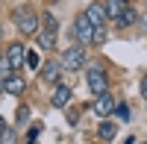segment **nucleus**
Wrapping results in <instances>:
<instances>
[{
  "label": "nucleus",
  "instance_id": "nucleus-1",
  "mask_svg": "<svg viewBox=\"0 0 147 144\" xmlns=\"http://www.w3.org/2000/svg\"><path fill=\"white\" fill-rule=\"evenodd\" d=\"M15 27H18V32L24 35V38L38 35V30H41V15H38L32 6H21V9L15 12Z\"/></svg>",
  "mask_w": 147,
  "mask_h": 144
},
{
  "label": "nucleus",
  "instance_id": "nucleus-2",
  "mask_svg": "<svg viewBox=\"0 0 147 144\" xmlns=\"http://www.w3.org/2000/svg\"><path fill=\"white\" fill-rule=\"evenodd\" d=\"M3 65H9L15 74L27 65V47H24V41H9V47L3 50Z\"/></svg>",
  "mask_w": 147,
  "mask_h": 144
},
{
  "label": "nucleus",
  "instance_id": "nucleus-3",
  "mask_svg": "<svg viewBox=\"0 0 147 144\" xmlns=\"http://www.w3.org/2000/svg\"><path fill=\"white\" fill-rule=\"evenodd\" d=\"M85 82H88V88H91L94 97H97V94H103V91H109V74H106V68L91 65L88 71H85Z\"/></svg>",
  "mask_w": 147,
  "mask_h": 144
},
{
  "label": "nucleus",
  "instance_id": "nucleus-4",
  "mask_svg": "<svg viewBox=\"0 0 147 144\" xmlns=\"http://www.w3.org/2000/svg\"><path fill=\"white\" fill-rule=\"evenodd\" d=\"M115 106H118V97H115L112 91H103V94H97V97H94L91 109H94V115L100 118V121H106V118L115 112Z\"/></svg>",
  "mask_w": 147,
  "mask_h": 144
},
{
  "label": "nucleus",
  "instance_id": "nucleus-5",
  "mask_svg": "<svg viewBox=\"0 0 147 144\" xmlns=\"http://www.w3.org/2000/svg\"><path fill=\"white\" fill-rule=\"evenodd\" d=\"M62 68L65 71L85 68V50H82V44H74V47H68V50H62Z\"/></svg>",
  "mask_w": 147,
  "mask_h": 144
},
{
  "label": "nucleus",
  "instance_id": "nucleus-6",
  "mask_svg": "<svg viewBox=\"0 0 147 144\" xmlns=\"http://www.w3.org/2000/svg\"><path fill=\"white\" fill-rule=\"evenodd\" d=\"M91 35H94L91 21L85 18V12H80V15H77V21H74V38H77V41L85 47V44H91Z\"/></svg>",
  "mask_w": 147,
  "mask_h": 144
},
{
  "label": "nucleus",
  "instance_id": "nucleus-7",
  "mask_svg": "<svg viewBox=\"0 0 147 144\" xmlns=\"http://www.w3.org/2000/svg\"><path fill=\"white\" fill-rule=\"evenodd\" d=\"M41 82L56 88L59 82H62V62H44L41 65Z\"/></svg>",
  "mask_w": 147,
  "mask_h": 144
},
{
  "label": "nucleus",
  "instance_id": "nucleus-8",
  "mask_svg": "<svg viewBox=\"0 0 147 144\" xmlns=\"http://www.w3.org/2000/svg\"><path fill=\"white\" fill-rule=\"evenodd\" d=\"M71 97H74L71 85H65V82H59V85L53 88V94H50V106H53V109H65V106L71 103Z\"/></svg>",
  "mask_w": 147,
  "mask_h": 144
},
{
  "label": "nucleus",
  "instance_id": "nucleus-9",
  "mask_svg": "<svg viewBox=\"0 0 147 144\" xmlns=\"http://www.w3.org/2000/svg\"><path fill=\"white\" fill-rule=\"evenodd\" d=\"M85 18L91 21V27H106V21H109L106 6H103V3H91L88 9H85Z\"/></svg>",
  "mask_w": 147,
  "mask_h": 144
},
{
  "label": "nucleus",
  "instance_id": "nucleus-10",
  "mask_svg": "<svg viewBox=\"0 0 147 144\" xmlns=\"http://www.w3.org/2000/svg\"><path fill=\"white\" fill-rule=\"evenodd\" d=\"M3 91H6V94H12V97H18V94L27 91V79H24L21 74H12V77L3 82Z\"/></svg>",
  "mask_w": 147,
  "mask_h": 144
},
{
  "label": "nucleus",
  "instance_id": "nucleus-11",
  "mask_svg": "<svg viewBox=\"0 0 147 144\" xmlns=\"http://www.w3.org/2000/svg\"><path fill=\"white\" fill-rule=\"evenodd\" d=\"M103 6H106V15H109V18L121 21V18H124V12L129 9V0H103Z\"/></svg>",
  "mask_w": 147,
  "mask_h": 144
},
{
  "label": "nucleus",
  "instance_id": "nucleus-12",
  "mask_svg": "<svg viewBox=\"0 0 147 144\" xmlns=\"http://www.w3.org/2000/svg\"><path fill=\"white\" fill-rule=\"evenodd\" d=\"M41 30H44V32L59 35V21H56V15H53V12H41Z\"/></svg>",
  "mask_w": 147,
  "mask_h": 144
},
{
  "label": "nucleus",
  "instance_id": "nucleus-13",
  "mask_svg": "<svg viewBox=\"0 0 147 144\" xmlns=\"http://www.w3.org/2000/svg\"><path fill=\"white\" fill-rule=\"evenodd\" d=\"M35 38H38V47H41V50H56V38H59V35L38 30V35H35Z\"/></svg>",
  "mask_w": 147,
  "mask_h": 144
},
{
  "label": "nucleus",
  "instance_id": "nucleus-14",
  "mask_svg": "<svg viewBox=\"0 0 147 144\" xmlns=\"http://www.w3.org/2000/svg\"><path fill=\"white\" fill-rule=\"evenodd\" d=\"M97 135H100L103 141H112V138H115V124L106 118V121H103L100 127H97Z\"/></svg>",
  "mask_w": 147,
  "mask_h": 144
},
{
  "label": "nucleus",
  "instance_id": "nucleus-15",
  "mask_svg": "<svg viewBox=\"0 0 147 144\" xmlns=\"http://www.w3.org/2000/svg\"><path fill=\"white\" fill-rule=\"evenodd\" d=\"M112 115L118 118V121H129V115H132V112H129V106H127V103H118Z\"/></svg>",
  "mask_w": 147,
  "mask_h": 144
},
{
  "label": "nucleus",
  "instance_id": "nucleus-16",
  "mask_svg": "<svg viewBox=\"0 0 147 144\" xmlns=\"http://www.w3.org/2000/svg\"><path fill=\"white\" fill-rule=\"evenodd\" d=\"M27 68H30V71H38V68H41V59H38L35 50H27Z\"/></svg>",
  "mask_w": 147,
  "mask_h": 144
},
{
  "label": "nucleus",
  "instance_id": "nucleus-17",
  "mask_svg": "<svg viewBox=\"0 0 147 144\" xmlns=\"http://www.w3.org/2000/svg\"><path fill=\"white\" fill-rule=\"evenodd\" d=\"M136 21H138V15H136V9H132V6H129V9L124 12V18H121L118 24H121V27H129V24H136Z\"/></svg>",
  "mask_w": 147,
  "mask_h": 144
},
{
  "label": "nucleus",
  "instance_id": "nucleus-18",
  "mask_svg": "<svg viewBox=\"0 0 147 144\" xmlns=\"http://www.w3.org/2000/svg\"><path fill=\"white\" fill-rule=\"evenodd\" d=\"M106 41V27H94V35H91V44H103Z\"/></svg>",
  "mask_w": 147,
  "mask_h": 144
},
{
  "label": "nucleus",
  "instance_id": "nucleus-19",
  "mask_svg": "<svg viewBox=\"0 0 147 144\" xmlns=\"http://www.w3.org/2000/svg\"><path fill=\"white\" fill-rule=\"evenodd\" d=\"M3 144H15V133H12V129L3 133Z\"/></svg>",
  "mask_w": 147,
  "mask_h": 144
},
{
  "label": "nucleus",
  "instance_id": "nucleus-20",
  "mask_svg": "<svg viewBox=\"0 0 147 144\" xmlns=\"http://www.w3.org/2000/svg\"><path fill=\"white\" fill-rule=\"evenodd\" d=\"M138 88H141V97H144V100H147V74H144V77H141V85H138Z\"/></svg>",
  "mask_w": 147,
  "mask_h": 144
},
{
  "label": "nucleus",
  "instance_id": "nucleus-21",
  "mask_svg": "<svg viewBox=\"0 0 147 144\" xmlns=\"http://www.w3.org/2000/svg\"><path fill=\"white\" fill-rule=\"evenodd\" d=\"M6 129H9V124H6V118H3V115H0V135H3V133H6Z\"/></svg>",
  "mask_w": 147,
  "mask_h": 144
},
{
  "label": "nucleus",
  "instance_id": "nucleus-22",
  "mask_svg": "<svg viewBox=\"0 0 147 144\" xmlns=\"http://www.w3.org/2000/svg\"><path fill=\"white\" fill-rule=\"evenodd\" d=\"M138 27H141V30L147 32V15H141V18H138Z\"/></svg>",
  "mask_w": 147,
  "mask_h": 144
},
{
  "label": "nucleus",
  "instance_id": "nucleus-23",
  "mask_svg": "<svg viewBox=\"0 0 147 144\" xmlns=\"http://www.w3.org/2000/svg\"><path fill=\"white\" fill-rule=\"evenodd\" d=\"M0 38H3V24H0Z\"/></svg>",
  "mask_w": 147,
  "mask_h": 144
},
{
  "label": "nucleus",
  "instance_id": "nucleus-24",
  "mask_svg": "<svg viewBox=\"0 0 147 144\" xmlns=\"http://www.w3.org/2000/svg\"><path fill=\"white\" fill-rule=\"evenodd\" d=\"M0 65H3V50H0Z\"/></svg>",
  "mask_w": 147,
  "mask_h": 144
},
{
  "label": "nucleus",
  "instance_id": "nucleus-25",
  "mask_svg": "<svg viewBox=\"0 0 147 144\" xmlns=\"http://www.w3.org/2000/svg\"><path fill=\"white\" fill-rule=\"evenodd\" d=\"M0 91H3V79H0Z\"/></svg>",
  "mask_w": 147,
  "mask_h": 144
},
{
  "label": "nucleus",
  "instance_id": "nucleus-26",
  "mask_svg": "<svg viewBox=\"0 0 147 144\" xmlns=\"http://www.w3.org/2000/svg\"><path fill=\"white\" fill-rule=\"evenodd\" d=\"M30 144H35V141H30Z\"/></svg>",
  "mask_w": 147,
  "mask_h": 144
}]
</instances>
